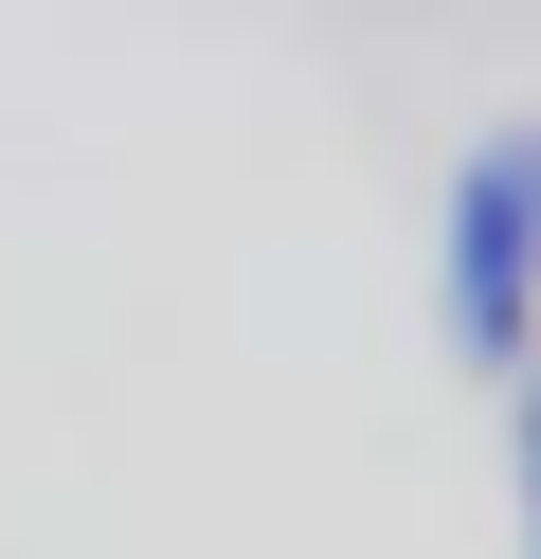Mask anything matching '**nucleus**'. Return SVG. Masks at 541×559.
<instances>
[{
  "mask_svg": "<svg viewBox=\"0 0 541 559\" xmlns=\"http://www.w3.org/2000/svg\"><path fill=\"white\" fill-rule=\"evenodd\" d=\"M433 307H451V361H469V379H524V361H541V109L487 127V145L451 163Z\"/></svg>",
  "mask_w": 541,
  "mask_h": 559,
  "instance_id": "obj_1",
  "label": "nucleus"
},
{
  "mask_svg": "<svg viewBox=\"0 0 541 559\" xmlns=\"http://www.w3.org/2000/svg\"><path fill=\"white\" fill-rule=\"evenodd\" d=\"M505 469H524V559H541V361L505 379Z\"/></svg>",
  "mask_w": 541,
  "mask_h": 559,
  "instance_id": "obj_2",
  "label": "nucleus"
}]
</instances>
